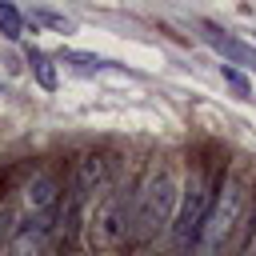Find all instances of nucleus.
Returning a JSON list of instances; mask_svg holds the SVG:
<instances>
[{"instance_id":"nucleus-8","label":"nucleus","mask_w":256,"mask_h":256,"mask_svg":"<svg viewBox=\"0 0 256 256\" xmlns=\"http://www.w3.org/2000/svg\"><path fill=\"white\" fill-rule=\"evenodd\" d=\"M204 36H208V44H212L220 56H228L232 64H248V68H256V52H252L248 44H240V40H232V36H220L216 28H204Z\"/></svg>"},{"instance_id":"nucleus-1","label":"nucleus","mask_w":256,"mask_h":256,"mask_svg":"<svg viewBox=\"0 0 256 256\" xmlns=\"http://www.w3.org/2000/svg\"><path fill=\"white\" fill-rule=\"evenodd\" d=\"M176 208H180V184H176L172 164H152L148 176L136 188V228H132V236L136 240L160 236L176 220Z\"/></svg>"},{"instance_id":"nucleus-7","label":"nucleus","mask_w":256,"mask_h":256,"mask_svg":"<svg viewBox=\"0 0 256 256\" xmlns=\"http://www.w3.org/2000/svg\"><path fill=\"white\" fill-rule=\"evenodd\" d=\"M52 224H32V220H20L8 236V256H44V240H48Z\"/></svg>"},{"instance_id":"nucleus-13","label":"nucleus","mask_w":256,"mask_h":256,"mask_svg":"<svg viewBox=\"0 0 256 256\" xmlns=\"http://www.w3.org/2000/svg\"><path fill=\"white\" fill-rule=\"evenodd\" d=\"M144 256H152V252H144Z\"/></svg>"},{"instance_id":"nucleus-6","label":"nucleus","mask_w":256,"mask_h":256,"mask_svg":"<svg viewBox=\"0 0 256 256\" xmlns=\"http://www.w3.org/2000/svg\"><path fill=\"white\" fill-rule=\"evenodd\" d=\"M116 188V176H112V160H104V156H96V152H88L80 164H76V196L80 200H104L108 192Z\"/></svg>"},{"instance_id":"nucleus-11","label":"nucleus","mask_w":256,"mask_h":256,"mask_svg":"<svg viewBox=\"0 0 256 256\" xmlns=\"http://www.w3.org/2000/svg\"><path fill=\"white\" fill-rule=\"evenodd\" d=\"M220 72H224V80H228V84H232V88H236L240 96H248V92H252V84H248V76H240V72H236L232 64H224Z\"/></svg>"},{"instance_id":"nucleus-3","label":"nucleus","mask_w":256,"mask_h":256,"mask_svg":"<svg viewBox=\"0 0 256 256\" xmlns=\"http://www.w3.org/2000/svg\"><path fill=\"white\" fill-rule=\"evenodd\" d=\"M248 184H252V176L244 168H236V172L224 176V184L216 192V204L208 212V224H204V232H200V240L192 248V256H216L220 252V244L232 236V228H236V220H240V212L248 204Z\"/></svg>"},{"instance_id":"nucleus-9","label":"nucleus","mask_w":256,"mask_h":256,"mask_svg":"<svg viewBox=\"0 0 256 256\" xmlns=\"http://www.w3.org/2000/svg\"><path fill=\"white\" fill-rule=\"evenodd\" d=\"M0 32H4L8 40H20V32H24V16H20V8L0 4Z\"/></svg>"},{"instance_id":"nucleus-5","label":"nucleus","mask_w":256,"mask_h":256,"mask_svg":"<svg viewBox=\"0 0 256 256\" xmlns=\"http://www.w3.org/2000/svg\"><path fill=\"white\" fill-rule=\"evenodd\" d=\"M20 208H24V216H20V220H32V224H56L60 184H56L48 172L32 176V180L24 184V192H20Z\"/></svg>"},{"instance_id":"nucleus-10","label":"nucleus","mask_w":256,"mask_h":256,"mask_svg":"<svg viewBox=\"0 0 256 256\" xmlns=\"http://www.w3.org/2000/svg\"><path fill=\"white\" fill-rule=\"evenodd\" d=\"M32 20H44V24H52V28H60V32H72V24L60 16V12H52V8H32Z\"/></svg>"},{"instance_id":"nucleus-2","label":"nucleus","mask_w":256,"mask_h":256,"mask_svg":"<svg viewBox=\"0 0 256 256\" xmlns=\"http://www.w3.org/2000/svg\"><path fill=\"white\" fill-rule=\"evenodd\" d=\"M88 248L92 252H120L136 228V196H124V188H112L104 200L88 212Z\"/></svg>"},{"instance_id":"nucleus-12","label":"nucleus","mask_w":256,"mask_h":256,"mask_svg":"<svg viewBox=\"0 0 256 256\" xmlns=\"http://www.w3.org/2000/svg\"><path fill=\"white\" fill-rule=\"evenodd\" d=\"M32 64H36V76H40V84H44V88H52V84H56V76H52L48 60H44V56H32Z\"/></svg>"},{"instance_id":"nucleus-4","label":"nucleus","mask_w":256,"mask_h":256,"mask_svg":"<svg viewBox=\"0 0 256 256\" xmlns=\"http://www.w3.org/2000/svg\"><path fill=\"white\" fill-rule=\"evenodd\" d=\"M216 184L204 176V172H192V180L184 184V192H180V208H176V220H172V240H176V248H196V240H200V232H204V224H208V212H212V204H216Z\"/></svg>"}]
</instances>
